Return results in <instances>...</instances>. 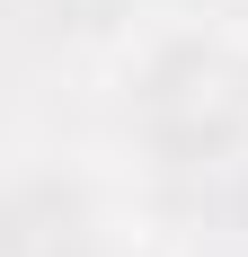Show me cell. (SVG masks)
<instances>
[{
    "label": "cell",
    "mask_w": 248,
    "mask_h": 257,
    "mask_svg": "<svg viewBox=\"0 0 248 257\" xmlns=\"http://www.w3.org/2000/svg\"><path fill=\"white\" fill-rule=\"evenodd\" d=\"M142 133L169 160H213L248 133V62L222 45H169L133 89Z\"/></svg>",
    "instance_id": "6da1fadb"
},
{
    "label": "cell",
    "mask_w": 248,
    "mask_h": 257,
    "mask_svg": "<svg viewBox=\"0 0 248 257\" xmlns=\"http://www.w3.org/2000/svg\"><path fill=\"white\" fill-rule=\"evenodd\" d=\"M80 239V204L53 178H27L0 195V257H62Z\"/></svg>",
    "instance_id": "7a4b0ae2"
}]
</instances>
